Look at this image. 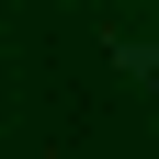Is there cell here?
Here are the masks:
<instances>
[{
  "mask_svg": "<svg viewBox=\"0 0 159 159\" xmlns=\"http://www.w3.org/2000/svg\"><path fill=\"white\" fill-rule=\"evenodd\" d=\"M114 68L125 80H159V46H125V34H114Z\"/></svg>",
  "mask_w": 159,
  "mask_h": 159,
  "instance_id": "6da1fadb",
  "label": "cell"
}]
</instances>
